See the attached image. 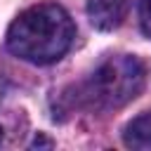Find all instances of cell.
<instances>
[{"mask_svg":"<svg viewBox=\"0 0 151 151\" xmlns=\"http://www.w3.org/2000/svg\"><path fill=\"white\" fill-rule=\"evenodd\" d=\"M125 144L130 149H151V111L137 116L132 123L125 127Z\"/></svg>","mask_w":151,"mask_h":151,"instance_id":"obj_4","label":"cell"},{"mask_svg":"<svg viewBox=\"0 0 151 151\" xmlns=\"http://www.w3.org/2000/svg\"><path fill=\"white\" fill-rule=\"evenodd\" d=\"M33 146H52V142H50V139H42V137H35Z\"/></svg>","mask_w":151,"mask_h":151,"instance_id":"obj_6","label":"cell"},{"mask_svg":"<svg viewBox=\"0 0 151 151\" xmlns=\"http://www.w3.org/2000/svg\"><path fill=\"white\" fill-rule=\"evenodd\" d=\"M76 38V24L61 5L40 2L24 9L7 28V47L24 61L52 64L61 59Z\"/></svg>","mask_w":151,"mask_h":151,"instance_id":"obj_1","label":"cell"},{"mask_svg":"<svg viewBox=\"0 0 151 151\" xmlns=\"http://www.w3.org/2000/svg\"><path fill=\"white\" fill-rule=\"evenodd\" d=\"M0 144H2V127H0Z\"/></svg>","mask_w":151,"mask_h":151,"instance_id":"obj_7","label":"cell"},{"mask_svg":"<svg viewBox=\"0 0 151 151\" xmlns=\"http://www.w3.org/2000/svg\"><path fill=\"white\" fill-rule=\"evenodd\" d=\"M139 26L146 38H151V0H139Z\"/></svg>","mask_w":151,"mask_h":151,"instance_id":"obj_5","label":"cell"},{"mask_svg":"<svg viewBox=\"0 0 151 151\" xmlns=\"http://www.w3.org/2000/svg\"><path fill=\"white\" fill-rule=\"evenodd\" d=\"M127 14V0H87V17L94 28L113 31Z\"/></svg>","mask_w":151,"mask_h":151,"instance_id":"obj_3","label":"cell"},{"mask_svg":"<svg viewBox=\"0 0 151 151\" xmlns=\"http://www.w3.org/2000/svg\"><path fill=\"white\" fill-rule=\"evenodd\" d=\"M144 87V66L137 57H109L87 80L85 97L97 109H118L134 99Z\"/></svg>","mask_w":151,"mask_h":151,"instance_id":"obj_2","label":"cell"}]
</instances>
